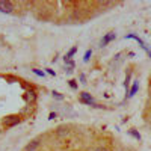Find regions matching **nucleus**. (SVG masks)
Returning a JSON list of instances; mask_svg holds the SVG:
<instances>
[{
	"mask_svg": "<svg viewBox=\"0 0 151 151\" xmlns=\"http://www.w3.org/2000/svg\"><path fill=\"white\" fill-rule=\"evenodd\" d=\"M20 121H21V118L18 115H9V116L3 118V125L5 127H14V125L20 124Z\"/></svg>",
	"mask_w": 151,
	"mask_h": 151,
	"instance_id": "obj_1",
	"label": "nucleus"
},
{
	"mask_svg": "<svg viewBox=\"0 0 151 151\" xmlns=\"http://www.w3.org/2000/svg\"><path fill=\"white\" fill-rule=\"evenodd\" d=\"M125 40H136L137 42H139V45H141V47H142V48L145 50V52H147V55H148V56L151 58V50L148 48V45H147V44H145V42H144V41L141 40V38L137 36V35H133V33H130V35H125Z\"/></svg>",
	"mask_w": 151,
	"mask_h": 151,
	"instance_id": "obj_2",
	"label": "nucleus"
},
{
	"mask_svg": "<svg viewBox=\"0 0 151 151\" xmlns=\"http://www.w3.org/2000/svg\"><path fill=\"white\" fill-rule=\"evenodd\" d=\"M80 101L85 103V104H89V106L98 107V104H95V101H94V98L91 97V94H88V92H80Z\"/></svg>",
	"mask_w": 151,
	"mask_h": 151,
	"instance_id": "obj_3",
	"label": "nucleus"
},
{
	"mask_svg": "<svg viewBox=\"0 0 151 151\" xmlns=\"http://www.w3.org/2000/svg\"><path fill=\"white\" fill-rule=\"evenodd\" d=\"M0 11L5 12V14H11V12L14 11V5H12V2L2 0V2H0Z\"/></svg>",
	"mask_w": 151,
	"mask_h": 151,
	"instance_id": "obj_4",
	"label": "nucleus"
},
{
	"mask_svg": "<svg viewBox=\"0 0 151 151\" xmlns=\"http://www.w3.org/2000/svg\"><path fill=\"white\" fill-rule=\"evenodd\" d=\"M116 38V33H113V32H110V33H107V35H104V38H103V41H101V47H104V45H107L110 41H113Z\"/></svg>",
	"mask_w": 151,
	"mask_h": 151,
	"instance_id": "obj_5",
	"label": "nucleus"
},
{
	"mask_svg": "<svg viewBox=\"0 0 151 151\" xmlns=\"http://www.w3.org/2000/svg\"><path fill=\"white\" fill-rule=\"evenodd\" d=\"M38 147H40V141H32L30 144H27V145H26L24 151H35Z\"/></svg>",
	"mask_w": 151,
	"mask_h": 151,
	"instance_id": "obj_6",
	"label": "nucleus"
},
{
	"mask_svg": "<svg viewBox=\"0 0 151 151\" xmlns=\"http://www.w3.org/2000/svg\"><path fill=\"white\" fill-rule=\"evenodd\" d=\"M137 89H139V82H133V86H132V89H130V94H129V97H133L136 92H137Z\"/></svg>",
	"mask_w": 151,
	"mask_h": 151,
	"instance_id": "obj_7",
	"label": "nucleus"
},
{
	"mask_svg": "<svg viewBox=\"0 0 151 151\" xmlns=\"http://www.w3.org/2000/svg\"><path fill=\"white\" fill-rule=\"evenodd\" d=\"M35 98H36L35 92H33V91H27V94H26V100H27V101L33 103V101H35Z\"/></svg>",
	"mask_w": 151,
	"mask_h": 151,
	"instance_id": "obj_8",
	"label": "nucleus"
},
{
	"mask_svg": "<svg viewBox=\"0 0 151 151\" xmlns=\"http://www.w3.org/2000/svg\"><path fill=\"white\" fill-rule=\"evenodd\" d=\"M76 52H77V47H73V48L70 50V52L65 55V58H64V59H71V58L76 55Z\"/></svg>",
	"mask_w": 151,
	"mask_h": 151,
	"instance_id": "obj_9",
	"label": "nucleus"
},
{
	"mask_svg": "<svg viewBox=\"0 0 151 151\" xmlns=\"http://www.w3.org/2000/svg\"><path fill=\"white\" fill-rule=\"evenodd\" d=\"M129 134H130V136H133L134 139H137V141H141V134L137 133L136 130H129Z\"/></svg>",
	"mask_w": 151,
	"mask_h": 151,
	"instance_id": "obj_10",
	"label": "nucleus"
},
{
	"mask_svg": "<svg viewBox=\"0 0 151 151\" xmlns=\"http://www.w3.org/2000/svg\"><path fill=\"white\" fill-rule=\"evenodd\" d=\"M91 55H92L91 50H86V53H85V56H83V60L88 62V60H89V58H91Z\"/></svg>",
	"mask_w": 151,
	"mask_h": 151,
	"instance_id": "obj_11",
	"label": "nucleus"
},
{
	"mask_svg": "<svg viewBox=\"0 0 151 151\" xmlns=\"http://www.w3.org/2000/svg\"><path fill=\"white\" fill-rule=\"evenodd\" d=\"M68 83H70V86L73 88V89H77V83H76V80H70Z\"/></svg>",
	"mask_w": 151,
	"mask_h": 151,
	"instance_id": "obj_12",
	"label": "nucleus"
},
{
	"mask_svg": "<svg viewBox=\"0 0 151 151\" xmlns=\"http://www.w3.org/2000/svg\"><path fill=\"white\" fill-rule=\"evenodd\" d=\"M33 73L36 76H40V77H44V71H40V70H33Z\"/></svg>",
	"mask_w": 151,
	"mask_h": 151,
	"instance_id": "obj_13",
	"label": "nucleus"
},
{
	"mask_svg": "<svg viewBox=\"0 0 151 151\" xmlns=\"http://www.w3.org/2000/svg\"><path fill=\"white\" fill-rule=\"evenodd\" d=\"M53 97H55V98H58V100H62V98H64V95L59 94V92H53Z\"/></svg>",
	"mask_w": 151,
	"mask_h": 151,
	"instance_id": "obj_14",
	"label": "nucleus"
},
{
	"mask_svg": "<svg viewBox=\"0 0 151 151\" xmlns=\"http://www.w3.org/2000/svg\"><path fill=\"white\" fill-rule=\"evenodd\" d=\"M80 82H82L83 85L86 83V77H85V74H80Z\"/></svg>",
	"mask_w": 151,
	"mask_h": 151,
	"instance_id": "obj_15",
	"label": "nucleus"
},
{
	"mask_svg": "<svg viewBox=\"0 0 151 151\" xmlns=\"http://www.w3.org/2000/svg\"><path fill=\"white\" fill-rule=\"evenodd\" d=\"M47 73H48L50 76H56V73H55L53 70H50V68H47Z\"/></svg>",
	"mask_w": 151,
	"mask_h": 151,
	"instance_id": "obj_16",
	"label": "nucleus"
},
{
	"mask_svg": "<svg viewBox=\"0 0 151 151\" xmlns=\"http://www.w3.org/2000/svg\"><path fill=\"white\" fill-rule=\"evenodd\" d=\"M94 151H107L106 148H103V147H98V148H95Z\"/></svg>",
	"mask_w": 151,
	"mask_h": 151,
	"instance_id": "obj_17",
	"label": "nucleus"
},
{
	"mask_svg": "<svg viewBox=\"0 0 151 151\" xmlns=\"http://www.w3.org/2000/svg\"><path fill=\"white\" fill-rule=\"evenodd\" d=\"M48 118H50V119H55V118H56V113H50Z\"/></svg>",
	"mask_w": 151,
	"mask_h": 151,
	"instance_id": "obj_18",
	"label": "nucleus"
}]
</instances>
